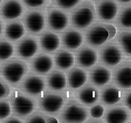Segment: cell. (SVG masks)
<instances>
[{"label": "cell", "mask_w": 131, "mask_h": 123, "mask_svg": "<svg viewBox=\"0 0 131 123\" xmlns=\"http://www.w3.org/2000/svg\"><path fill=\"white\" fill-rule=\"evenodd\" d=\"M69 16L62 9L51 6L48 10V22L49 27L53 31L62 32L69 25Z\"/></svg>", "instance_id": "obj_6"}, {"label": "cell", "mask_w": 131, "mask_h": 123, "mask_svg": "<svg viewBox=\"0 0 131 123\" xmlns=\"http://www.w3.org/2000/svg\"><path fill=\"white\" fill-rule=\"evenodd\" d=\"M119 25L123 27H131V5L124 7L118 16Z\"/></svg>", "instance_id": "obj_28"}, {"label": "cell", "mask_w": 131, "mask_h": 123, "mask_svg": "<svg viewBox=\"0 0 131 123\" xmlns=\"http://www.w3.org/2000/svg\"><path fill=\"white\" fill-rule=\"evenodd\" d=\"M88 118V111L87 108L77 102L68 104L60 116V119L63 122H84Z\"/></svg>", "instance_id": "obj_4"}, {"label": "cell", "mask_w": 131, "mask_h": 123, "mask_svg": "<svg viewBox=\"0 0 131 123\" xmlns=\"http://www.w3.org/2000/svg\"><path fill=\"white\" fill-rule=\"evenodd\" d=\"M41 48L47 53H54L61 46V39L53 31H45L40 39Z\"/></svg>", "instance_id": "obj_18"}, {"label": "cell", "mask_w": 131, "mask_h": 123, "mask_svg": "<svg viewBox=\"0 0 131 123\" xmlns=\"http://www.w3.org/2000/svg\"><path fill=\"white\" fill-rule=\"evenodd\" d=\"M87 72L80 68H73L68 73V84L70 88L72 90H77L83 87L88 82Z\"/></svg>", "instance_id": "obj_19"}, {"label": "cell", "mask_w": 131, "mask_h": 123, "mask_svg": "<svg viewBox=\"0 0 131 123\" xmlns=\"http://www.w3.org/2000/svg\"><path fill=\"white\" fill-rule=\"evenodd\" d=\"M131 119L130 113L123 107H117L107 112L105 120L109 123L128 122Z\"/></svg>", "instance_id": "obj_22"}, {"label": "cell", "mask_w": 131, "mask_h": 123, "mask_svg": "<svg viewBox=\"0 0 131 123\" xmlns=\"http://www.w3.org/2000/svg\"><path fill=\"white\" fill-rule=\"evenodd\" d=\"M59 122L57 120V119L53 117V116H48L47 117L46 119V122H49V123H57Z\"/></svg>", "instance_id": "obj_39"}, {"label": "cell", "mask_w": 131, "mask_h": 123, "mask_svg": "<svg viewBox=\"0 0 131 123\" xmlns=\"http://www.w3.org/2000/svg\"><path fill=\"white\" fill-rule=\"evenodd\" d=\"M90 115L93 118H101L104 115V108L102 105H96L90 108Z\"/></svg>", "instance_id": "obj_33"}, {"label": "cell", "mask_w": 131, "mask_h": 123, "mask_svg": "<svg viewBox=\"0 0 131 123\" xmlns=\"http://www.w3.org/2000/svg\"><path fill=\"white\" fill-rule=\"evenodd\" d=\"M118 41L124 53L131 56V32H123L119 35Z\"/></svg>", "instance_id": "obj_30"}, {"label": "cell", "mask_w": 131, "mask_h": 123, "mask_svg": "<svg viewBox=\"0 0 131 123\" xmlns=\"http://www.w3.org/2000/svg\"><path fill=\"white\" fill-rule=\"evenodd\" d=\"M2 0H0V5H1V3H2Z\"/></svg>", "instance_id": "obj_42"}, {"label": "cell", "mask_w": 131, "mask_h": 123, "mask_svg": "<svg viewBox=\"0 0 131 123\" xmlns=\"http://www.w3.org/2000/svg\"><path fill=\"white\" fill-rule=\"evenodd\" d=\"M48 84L49 88L53 90H62L67 86L66 75L60 70H54L48 76Z\"/></svg>", "instance_id": "obj_24"}, {"label": "cell", "mask_w": 131, "mask_h": 123, "mask_svg": "<svg viewBox=\"0 0 131 123\" xmlns=\"http://www.w3.org/2000/svg\"><path fill=\"white\" fill-rule=\"evenodd\" d=\"M76 98L84 105H90L96 103L99 98V92L95 87L91 85H86L82 87L76 92Z\"/></svg>", "instance_id": "obj_21"}, {"label": "cell", "mask_w": 131, "mask_h": 123, "mask_svg": "<svg viewBox=\"0 0 131 123\" xmlns=\"http://www.w3.org/2000/svg\"><path fill=\"white\" fill-rule=\"evenodd\" d=\"M24 22L30 33L33 34H39L45 28V13L40 9L29 11L24 17Z\"/></svg>", "instance_id": "obj_5"}, {"label": "cell", "mask_w": 131, "mask_h": 123, "mask_svg": "<svg viewBox=\"0 0 131 123\" xmlns=\"http://www.w3.org/2000/svg\"><path fill=\"white\" fill-rule=\"evenodd\" d=\"M5 122L6 123H21V121L19 120V119H17V118L12 117V118H10L9 119H7Z\"/></svg>", "instance_id": "obj_38"}, {"label": "cell", "mask_w": 131, "mask_h": 123, "mask_svg": "<svg viewBox=\"0 0 131 123\" xmlns=\"http://www.w3.org/2000/svg\"><path fill=\"white\" fill-rule=\"evenodd\" d=\"M11 114V107L7 101L0 102V119H5Z\"/></svg>", "instance_id": "obj_32"}, {"label": "cell", "mask_w": 131, "mask_h": 123, "mask_svg": "<svg viewBox=\"0 0 131 123\" xmlns=\"http://www.w3.org/2000/svg\"><path fill=\"white\" fill-rule=\"evenodd\" d=\"M12 106L18 116L26 117L34 112L36 108V102L31 96L17 90L12 98Z\"/></svg>", "instance_id": "obj_3"}, {"label": "cell", "mask_w": 131, "mask_h": 123, "mask_svg": "<svg viewBox=\"0 0 131 123\" xmlns=\"http://www.w3.org/2000/svg\"><path fill=\"white\" fill-rule=\"evenodd\" d=\"M39 49V47L37 39L32 36H28L18 45L17 52L21 58L29 59L37 54Z\"/></svg>", "instance_id": "obj_8"}, {"label": "cell", "mask_w": 131, "mask_h": 123, "mask_svg": "<svg viewBox=\"0 0 131 123\" xmlns=\"http://www.w3.org/2000/svg\"><path fill=\"white\" fill-rule=\"evenodd\" d=\"M54 66V61L50 55L40 54L32 61V67L35 72L39 75H47Z\"/></svg>", "instance_id": "obj_16"}, {"label": "cell", "mask_w": 131, "mask_h": 123, "mask_svg": "<svg viewBox=\"0 0 131 123\" xmlns=\"http://www.w3.org/2000/svg\"><path fill=\"white\" fill-rule=\"evenodd\" d=\"M26 122L28 123H45L46 122V119L41 114H36L31 116H30L27 119Z\"/></svg>", "instance_id": "obj_35"}, {"label": "cell", "mask_w": 131, "mask_h": 123, "mask_svg": "<svg viewBox=\"0 0 131 123\" xmlns=\"http://www.w3.org/2000/svg\"><path fill=\"white\" fill-rule=\"evenodd\" d=\"M97 14L104 21L114 19L118 12V5L115 0H102L96 6Z\"/></svg>", "instance_id": "obj_10"}, {"label": "cell", "mask_w": 131, "mask_h": 123, "mask_svg": "<svg viewBox=\"0 0 131 123\" xmlns=\"http://www.w3.org/2000/svg\"><path fill=\"white\" fill-rule=\"evenodd\" d=\"M24 11V6L19 0H7L1 10L3 17L8 20L19 18Z\"/></svg>", "instance_id": "obj_13"}, {"label": "cell", "mask_w": 131, "mask_h": 123, "mask_svg": "<svg viewBox=\"0 0 131 123\" xmlns=\"http://www.w3.org/2000/svg\"><path fill=\"white\" fill-rule=\"evenodd\" d=\"M103 25L105 27L108 32L107 40H111L112 39H113L115 37V36L116 35V32H117L116 27L113 26V25H110V24H103Z\"/></svg>", "instance_id": "obj_36"}, {"label": "cell", "mask_w": 131, "mask_h": 123, "mask_svg": "<svg viewBox=\"0 0 131 123\" xmlns=\"http://www.w3.org/2000/svg\"><path fill=\"white\" fill-rule=\"evenodd\" d=\"M112 79L111 71L106 67L98 65L92 70L90 73V79L95 85L102 87L107 85Z\"/></svg>", "instance_id": "obj_20"}, {"label": "cell", "mask_w": 131, "mask_h": 123, "mask_svg": "<svg viewBox=\"0 0 131 123\" xmlns=\"http://www.w3.org/2000/svg\"><path fill=\"white\" fill-rule=\"evenodd\" d=\"M26 33L25 27L20 22H14L9 24L6 27L5 34L8 39L16 41L23 37Z\"/></svg>", "instance_id": "obj_26"}, {"label": "cell", "mask_w": 131, "mask_h": 123, "mask_svg": "<svg viewBox=\"0 0 131 123\" xmlns=\"http://www.w3.org/2000/svg\"><path fill=\"white\" fill-rule=\"evenodd\" d=\"M108 39V32L103 24H98L90 28L87 33L88 42L95 47L101 46Z\"/></svg>", "instance_id": "obj_12"}, {"label": "cell", "mask_w": 131, "mask_h": 123, "mask_svg": "<svg viewBox=\"0 0 131 123\" xmlns=\"http://www.w3.org/2000/svg\"><path fill=\"white\" fill-rule=\"evenodd\" d=\"M115 82L123 89L131 88V62H124L116 70Z\"/></svg>", "instance_id": "obj_17"}, {"label": "cell", "mask_w": 131, "mask_h": 123, "mask_svg": "<svg viewBox=\"0 0 131 123\" xmlns=\"http://www.w3.org/2000/svg\"><path fill=\"white\" fill-rule=\"evenodd\" d=\"M118 1L122 2V3H128V2H131V0H118Z\"/></svg>", "instance_id": "obj_41"}, {"label": "cell", "mask_w": 131, "mask_h": 123, "mask_svg": "<svg viewBox=\"0 0 131 123\" xmlns=\"http://www.w3.org/2000/svg\"><path fill=\"white\" fill-rule=\"evenodd\" d=\"M28 70V64L25 61L16 59L4 65L2 74L7 81L16 85L21 81L27 74Z\"/></svg>", "instance_id": "obj_2"}, {"label": "cell", "mask_w": 131, "mask_h": 123, "mask_svg": "<svg viewBox=\"0 0 131 123\" xmlns=\"http://www.w3.org/2000/svg\"><path fill=\"white\" fill-rule=\"evenodd\" d=\"M96 19V8L89 0L83 1L78 5L71 14V23L78 29L90 27Z\"/></svg>", "instance_id": "obj_1"}, {"label": "cell", "mask_w": 131, "mask_h": 123, "mask_svg": "<svg viewBox=\"0 0 131 123\" xmlns=\"http://www.w3.org/2000/svg\"><path fill=\"white\" fill-rule=\"evenodd\" d=\"M10 93V89L5 82L0 79V99L7 97Z\"/></svg>", "instance_id": "obj_34"}, {"label": "cell", "mask_w": 131, "mask_h": 123, "mask_svg": "<svg viewBox=\"0 0 131 123\" xmlns=\"http://www.w3.org/2000/svg\"><path fill=\"white\" fill-rule=\"evenodd\" d=\"M101 59L104 63L109 67H115L122 60L121 49L115 45L104 47L101 53Z\"/></svg>", "instance_id": "obj_11"}, {"label": "cell", "mask_w": 131, "mask_h": 123, "mask_svg": "<svg viewBox=\"0 0 131 123\" xmlns=\"http://www.w3.org/2000/svg\"><path fill=\"white\" fill-rule=\"evenodd\" d=\"M22 88L30 96H39L46 88V83L41 76L30 75L24 80Z\"/></svg>", "instance_id": "obj_9"}, {"label": "cell", "mask_w": 131, "mask_h": 123, "mask_svg": "<svg viewBox=\"0 0 131 123\" xmlns=\"http://www.w3.org/2000/svg\"><path fill=\"white\" fill-rule=\"evenodd\" d=\"M14 48L13 45L7 41L0 42V60H7L13 56Z\"/></svg>", "instance_id": "obj_27"}, {"label": "cell", "mask_w": 131, "mask_h": 123, "mask_svg": "<svg viewBox=\"0 0 131 123\" xmlns=\"http://www.w3.org/2000/svg\"><path fill=\"white\" fill-rule=\"evenodd\" d=\"M22 2L29 8L41 9L48 7L50 0H22Z\"/></svg>", "instance_id": "obj_31"}, {"label": "cell", "mask_w": 131, "mask_h": 123, "mask_svg": "<svg viewBox=\"0 0 131 123\" xmlns=\"http://www.w3.org/2000/svg\"><path fill=\"white\" fill-rule=\"evenodd\" d=\"M122 97V91L114 86H110L106 88L102 94V99L103 102L107 105L116 104L121 100Z\"/></svg>", "instance_id": "obj_25"}, {"label": "cell", "mask_w": 131, "mask_h": 123, "mask_svg": "<svg viewBox=\"0 0 131 123\" xmlns=\"http://www.w3.org/2000/svg\"><path fill=\"white\" fill-rule=\"evenodd\" d=\"M64 96L54 93H47L42 96L39 102L40 109L48 114H56L64 105Z\"/></svg>", "instance_id": "obj_7"}, {"label": "cell", "mask_w": 131, "mask_h": 123, "mask_svg": "<svg viewBox=\"0 0 131 123\" xmlns=\"http://www.w3.org/2000/svg\"><path fill=\"white\" fill-rule=\"evenodd\" d=\"M55 63L61 70H68L75 64V57L73 53L68 50H60L55 56Z\"/></svg>", "instance_id": "obj_23"}, {"label": "cell", "mask_w": 131, "mask_h": 123, "mask_svg": "<svg viewBox=\"0 0 131 123\" xmlns=\"http://www.w3.org/2000/svg\"><path fill=\"white\" fill-rule=\"evenodd\" d=\"M98 61L96 51L88 46L82 48L76 54V61L78 65L85 68L93 67Z\"/></svg>", "instance_id": "obj_14"}, {"label": "cell", "mask_w": 131, "mask_h": 123, "mask_svg": "<svg viewBox=\"0 0 131 123\" xmlns=\"http://www.w3.org/2000/svg\"><path fill=\"white\" fill-rule=\"evenodd\" d=\"M84 0H53V5L62 10L71 11Z\"/></svg>", "instance_id": "obj_29"}, {"label": "cell", "mask_w": 131, "mask_h": 123, "mask_svg": "<svg viewBox=\"0 0 131 123\" xmlns=\"http://www.w3.org/2000/svg\"><path fill=\"white\" fill-rule=\"evenodd\" d=\"M2 29H3V24L2 22V21L0 20V36L2 34Z\"/></svg>", "instance_id": "obj_40"}, {"label": "cell", "mask_w": 131, "mask_h": 123, "mask_svg": "<svg viewBox=\"0 0 131 123\" xmlns=\"http://www.w3.org/2000/svg\"><path fill=\"white\" fill-rule=\"evenodd\" d=\"M84 36L81 32L73 28L66 30L62 36L63 45L68 50H76L83 45Z\"/></svg>", "instance_id": "obj_15"}, {"label": "cell", "mask_w": 131, "mask_h": 123, "mask_svg": "<svg viewBox=\"0 0 131 123\" xmlns=\"http://www.w3.org/2000/svg\"><path fill=\"white\" fill-rule=\"evenodd\" d=\"M125 104L129 109L131 110V92L129 93L125 98Z\"/></svg>", "instance_id": "obj_37"}]
</instances>
